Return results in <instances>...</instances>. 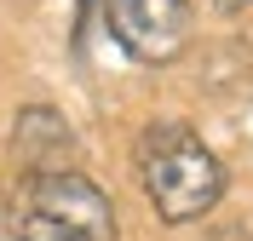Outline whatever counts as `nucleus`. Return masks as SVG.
I'll list each match as a JSON object with an SVG mask.
<instances>
[{
    "mask_svg": "<svg viewBox=\"0 0 253 241\" xmlns=\"http://www.w3.org/2000/svg\"><path fill=\"white\" fill-rule=\"evenodd\" d=\"M104 23L138 64H173L190 46V0H110Z\"/></svg>",
    "mask_w": 253,
    "mask_h": 241,
    "instance_id": "3",
    "label": "nucleus"
},
{
    "mask_svg": "<svg viewBox=\"0 0 253 241\" xmlns=\"http://www.w3.org/2000/svg\"><path fill=\"white\" fill-rule=\"evenodd\" d=\"M138 184L167 224H190L219 207L224 167L184 121H150L138 138Z\"/></svg>",
    "mask_w": 253,
    "mask_h": 241,
    "instance_id": "1",
    "label": "nucleus"
},
{
    "mask_svg": "<svg viewBox=\"0 0 253 241\" xmlns=\"http://www.w3.org/2000/svg\"><path fill=\"white\" fill-rule=\"evenodd\" d=\"M12 149L29 172H69L75 167V132L58 109H23L12 132Z\"/></svg>",
    "mask_w": 253,
    "mask_h": 241,
    "instance_id": "4",
    "label": "nucleus"
},
{
    "mask_svg": "<svg viewBox=\"0 0 253 241\" xmlns=\"http://www.w3.org/2000/svg\"><path fill=\"white\" fill-rule=\"evenodd\" d=\"M17 241H115V207L86 172H23L12 201Z\"/></svg>",
    "mask_w": 253,
    "mask_h": 241,
    "instance_id": "2",
    "label": "nucleus"
},
{
    "mask_svg": "<svg viewBox=\"0 0 253 241\" xmlns=\"http://www.w3.org/2000/svg\"><path fill=\"white\" fill-rule=\"evenodd\" d=\"M0 241H17L12 236V212H6V195H0Z\"/></svg>",
    "mask_w": 253,
    "mask_h": 241,
    "instance_id": "6",
    "label": "nucleus"
},
{
    "mask_svg": "<svg viewBox=\"0 0 253 241\" xmlns=\"http://www.w3.org/2000/svg\"><path fill=\"white\" fill-rule=\"evenodd\" d=\"M110 12V0H81V29H92V17Z\"/></svg>",
    "mask_w": 253,
    "mask_h": 241,
    "instance_id": "5",
    "label": "nucleus"
},
{
    "mask_svg": "<svg viewBox=\"0 0 253 241\" xmlns=\"http://www.w3.org/2000/svg\"><path fill=\"white\" fill-rule=\"evenodd\" d=\"M207 6H219V12H242V6H253V0H207Z\"/></svg>",
    "mask_w": 253,
    "mask_h": 241,
    "instance_id": "7",
    "label": "nucleus"
}]
</instances>
